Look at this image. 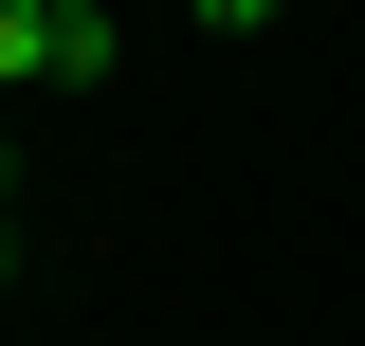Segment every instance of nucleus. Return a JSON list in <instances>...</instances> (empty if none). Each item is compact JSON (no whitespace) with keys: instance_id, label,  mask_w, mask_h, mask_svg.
I'll use <instances>...</instances> for the list:
<instances>
[{"instance_id":"1","label":"nucleus","mask_w":365,"mask_h":346,"mask_svg":"<svg viewBox=\"0 0 365 346\" xmlns=\"http://www.w3.org/2000/svg\"><path fill=\"white\" fill-rule=\"evenodd\" d=\"M0 73L19 91H91L110 73V0H0Z\"/></svg>"},{"instance_id":"2","label":"nucleus","mask_w":365,"mask_h":346,"mask_svg":"<svg viewBox=\"0 0 365 346\" xmlns=\"http://www.w3.org/2000/svg\"><path fill=\"white\" fill-rule=\"evenodd\" d=\"M182 19H201V37H256V19H274V0H182Z\"/></svg>"}]
</instances>
